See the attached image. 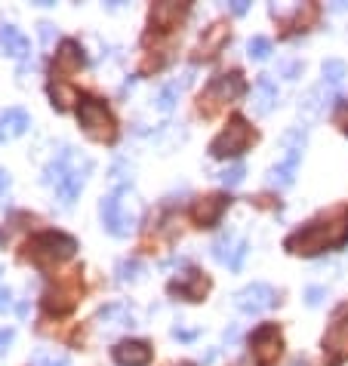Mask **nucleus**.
Masks as SVG:
<instances>
[{
  "label": "nucleus",
  "mask_w": 348,
  "mask_h": 366,
  "mask_svg": "<svg viewBox=\"0 0 348 366\" xmlns=\"http://www.w3.org/2000/svg\"><path fill=\"white\" fill-rule=\"evenodd\" d=\"M348 244V216L342 222H312L305 228H299L296 234L287 237V246L290 253L296 255H314V253H323L330 246H342Z\"/></svg>",
  "instance_id": "obj_1"
},
{
  "label": "nucleus",
  "mask_w": 348,
  "mask_h": 366,
  "mask_svg": "<svg viewBox=\"0 0 348 366\" xmlns=\"http://www.w3.org/2000/svg\"><path fill=\"white\" fill-rule=\"evenodd\" d=\"M77 123L96 142H114L118 139V120H114V114L108 111V105L102 99L87 96V92H81V99H77Z\"/></svg>",
  "instance_id": "obj_2"
},
{
  "label": "nucleus",
  "mask_w": 348,
  "mask_h": 366,
  "mask_svg": "<svg viewBox=\"0 0 348 366\" xmlns=\"http://www.w3.org/2000/svg\"><path fill=\"white\" fill-rule=\"evenodd\" d=\"M28 259L41 268H50V265H62L68 262L77 253V240L71 234H62V231H41L25 244Z\"/></svg>",
  "instance_id": "obj_3"
},
{
  "label": "nucleus",
  "mask_w": 348,
  "mask_h": 366,
  "mask_svg": "<svg viewBox=\"0 0 348 366\" xmlns=\"http://www.w3.org/2000/svg\"><path fill=\"white\" fill-rule=\"evenodd\" d=\"M250 142H256V132H253V127L241 114H235V118L228 120V127L210 142V157H216V160L237 157V154H244L246 148H250Z\"/></svg>",
  "instance_id": "obj_4"
},
{
  "label": "nucleus",
  "mask_w": 348,
  "mask_h": 366,
  "mask_svg": "<svg viewBox=\"0 0 348 366\" xmlns=\"http://www.w3.org/2000/svg\"><path fill=\"white\" fill-rule=\"evenodd\" d=\"M99 216H102V228L111 237H127L136 225V209L127 206V200H123L120 191L99 200Z\"/></svg>",
  "instance_id": "obj_5"
},
{
  "label": "nucleus",
  "mask_w": 348,
  "mask_h": 366,
  "mask_svg": "<svg viewBox=\"0 0 348 366\" xmlns=\"http://www.w3.org/2000/svg\"><path fill=\"white\" fill-rule=\"evenodd\" d=\"M323 354L330 357L333 366H339L348 357V305L336 308L333 323H330L327 336H323Z\"/></svg>",
  "instance_id": "obj_6"
},
{
  "label": "nucleus",
  "mask_w": 348,
  "mask_h": 366,
  "mask_svg": "<svg viewBox=\"0 0 348 366\" xmlns=\"http://www.w3.org/2000/svg\"><path fill=\"white\" fill-rule=\"evenodd\" d=\"M246 92V83H244V74L241 71H228V74H219L210 87L204 90L200 96V105H222V102H235Z\"/></svg>",
  "instance_id": "obj_7"
},
{
  "label": "nucleus",
  "mask_w": 348,
  "mask_h": 366,
  "mask_svg": "<svg viewBox=\"0 0 348 366\" xmlns=\"http://www.w3.org/2000/svg\"><path fill=\"white\" fill-rule=\"evenodd\" d=\"M90 169H92L90 157H81V154L74 151V157H71V167H68L65 178H62V182L56 185V197L62 200V206H71L74 200H77V194L83 191V182H87Z\"/></svg>",
  "instance_id": "obj_8"
},
{
  "label": "nucleus",
  "mask_w": 348,
  "mask_h": 366,
  "mask_svg": "<svg viewBox=\"0 0 348 366\" xmlns=\"http://www.w3.org/2000/svg\"><path fill=\"white\" fill-rule=\"evenodd\" d=\"M281 348H284V339H281V330H277L274 323H262L250 336V351L262 366L274 363L277 357H281Z\"/></svg>",
  "instance_id": "obj_9"
},
{
  "label": "nucleus",
  "mask_w": 348,
  "mask_h": 366,
  "mask_svg": "<svg viewBox=\"0 0 348 366\" xmlns=\"http://www.w3.org/2000/svg\"><path fill=\"white\" fill-rule=\"evenodd\" d=\"M81 293H83L81 277H71L68 283H56L53 290L43 293V308H46V314H68V311L77 305Z\"/></svg>",
  "instance_id": "obj_10"
},
{
  "label": "nucleus",
  "mask_w": 348,
  "mask_h": 366,
  "mask_svg": "<svg viewBox=\"0 0 348 366\" xmlns=\"http://www.w3.org/2000/svg\"><path fill=\"white\" fill-rule=\"evenodd\" d=\"M235 305L244 314H262V311L277 305V293L268 283H250L241 293H235Z\"/></svg>",
  "instance_id": "obj_11"
},
{
  "label": "nucleus",
  "mask_w": 348,
  "mask_h": 366,
  "mask_svg": "<svg viewBox=\"0 0 348 366\" xmlns=\"http://www.w3.org/2000/svg\"><path fill=\"white\" fill-rule=\"evenodd\" d=\"M167 290H169V295H179L185 302H200L207 295V290H210V280L200 274L197 268H185L176 280H169Z\"/></svg>",
  "instance_id": "obj_12"
},
{
  "label": "nucleus",
  "mask_w": 348,
  "mask_h": 366,
  "mask_svg": "<svg viewBox=\"0 0 348 366\" xmlns=\"http://www.w3.org/2000/svg\"><path fill=\"white\" fill-rule=\"evenodd\" d=\"M210 249H213V259H216V262H222V265H228L231 271H237L250 246H246V240H237L235 234H231V231H222V234L213 240Z\"/></svg>",
  "instance_id": "obj_13"
},
{
  "label": "nucleus",
  "mask_w": 348,
  "mask_h": 366,
  "mask_svg": "<svg viewBox=\"0 0 348 366\" xmlns=\"http://www.w3.org/2000/svg\"><path fill=\"white\" fill-rule=\"evenodd\" d=\"M87 65V56H83V46L77 41H62L59 52H56V62H53V77L62 80L65 74H74Z\"/></svg>",
  "instance_id": "obj_14"
},
{
  "label": "nucleus",
  "mask_w": 348,
  "mask_h": 366,
  "mask_svg": "<svg viewBox=\"0 0 348 366\" xmlns=\"http://www.w3.org/2000/svg\"><path fill=\"white\" fill-rule=\"evenodd\" d=\"M111 357L118 366H148L151 363V345L139 339H123L111 348Z\"/></svg>",
  "instance_id": "obj_15"
},
{
  "label": "nucleus",
  "mask_w": 348,
  "mask_h": 366,
  "mask_svg": "<svg viewBox=\"0 0 348 366\" xmlns=\"http://www.w3.org/2000/svg\"><path fill=\"white\" fill-rule=\"evenodd\" d=\"M188 15V3H176V0H164V3H154L151 15H148V25L151 31H169L176 28L179 22Z\"/></svg>",
  "instance_id": "obj_16"
},
{
  "label": "nucleus",
  "mask_w": 348,
  "mask_h": 366,
  "mask_svg": "<svg viewBox=\"0 0 348 366\" xmlns=\"http://www.w3.org/2000/svg\"><path fill=\"white\" fill-rule=\"evenodd\" d=\"M299 160H302V148H287V157H284L277 167L268 169V176H265V182L272 185V188H290L293 185V178H296V167H299Z\"/></svg>",
  "instance_id": "obj_17"
},
{
  "label": "nucleus",
  "mask_w": 348,
  "mask_h": 366,
  "mask_svg": "<svg viewBox=\"0 0 348 366\" xmlns=\"http://www.w3.org/2000/svg\"><path fill=\"white\" fill-rule=\"evenodd\" d=\"M231 200L225 197V194H210V197H200L195 209H191V216H195V222L200 225V228H210V225H216L222 219V213L228 209Z\"/></svg>",
  "instance_id": "obj_18"
},
{
  "label": "nucleus",
  "mask_w": 348,
  "mask_h": 366,
  "mask_svg": "<svg viewBox=\"0 0 348 366\" xmlns=\"http://www.w3.org/2000/svg\"><path fill=\"white\" fill-rule=\"evenodd\" d=\"M28 127H31V118L25 108H6V111H0V142L25 136Z\"/></svg>",
  "instance_id": "obj_19"
},
{
  "label": "nucleus",
  "mask_w": 348,
  "mask_h": 366,
  "mask_svg": "<svg viewBox=\"0 0 348 366\" xmlns=\"http://www.w3.org/2000/svg\"><path fill=\"white\" fill-rule=\"evenodd\" d=\"M0 46H4L6 56H13V59H25L28 52H31L28 37L22 34L15 25H4V28H0Z\"/></svg>",
  "instance_id": "obj_20"
},
{
  "label": "nucleus",
  "mask_w": 348,
  "mask_h": 366,
  "mask_svg": "<svg viewBox=\"0 0 348 366\" xmlns=\"http://www.w3.org/2000/svg\"><path fill=\"white\" fill-rule=\"evenodd\" d=\"M277 105V83L268 74H262L256 80V92H253V108L256 114H268Z\"/></svg>",
  "instance_id": "obj_21"
},
{
  "label": "nucleus",
  "mask_w": 348,
  "mask_h": 366,
  "mask_svg": "<svg viewBox=\"0 0 348 366\" xmlns=\"http://www.w3.org/2000/svg\"><path fill=\"white\" fill-rule=\"evenodd\" d=\"M96 323H108V326H133V311H130L127 302H114V305H105L96 314Z\"/></svg>",
  "instance_id": "obj_22"
},
{
  "label": "nucleus",
  "mask_w": 348,
  "mask_h": 366,
  "mask_svg": "<svg viewBox=\"0 0 348 366\" xmlns=\"http://www.w3.org/2000/svg\"><path fill=\"white\" fill-rule=\"evenodd\" d=\"M225 41H228V28H225V25H213L204 37H200V46H197L200 56H216Z\"/></svg>",
  "instance_id": "obj_23"
},
{
  "label": "nucleus",
  "mask_w": 348,
  "mask_h": 366,
  "mask_svg": "<svg viewBox=\"0 0 348 366\" xmlns=\"http://www.w3.org/2000/svg\"><path fill=\"white\" fill-rule=\"evenodd\" d=\"M50 99H53V105H56L59 111H65V108L71 105V102H77L81 96H77V92H74L71 87H68V83L53 80V83H50Z\"/></svg>",
  "instance_id": "obj_24"
},
{
  "label": "nucleus",
  "mask_w": 348,
  "mask_h": 366,
  "mask_svg": "<svg viewBox=\"0 0 348 366\" xmlns=\"http://www.w3.org/2000/svg\"><path fill=\"white\" fill-rule=\"evenodd\" d=\"M345 62L342 59H327L323 62V83H330V87H336V83L345 80Z\"/></svg>",
  "instance_id": "obj_25"
},
{
  "label": "nucleus",
  "mask_w": 348,
  "mask_h": 366,
  "mask_svg": "<svg viewBox=\"0 0 348 366\" xmlns=\"http://www.w3.org/2000/svg\"><path fill=\"white\" fill-rule=\"evenodd\" d=\"M179 92H182V87H179V83H167V87L164 90H160V96H158V108H160V111H173V105L176 102H179Z\"/></svg>",
  "instance_id": "obj_26"
},
{
  "label": "nucleus",
  "mask_w": 348,
  "mask_h": 366,
  "mask_svg": "<svg viewBox=\"0 0 348 366\" xmlns=\"http://www.w3.org/2000/svg\"><path fill=\"white\" fill-rule=\"evenodd\" d=\"M246 50H250V59H256V62H265L268 56H272V41L268 37H250V43H246Z\"/></svg>",
  "instance_id": "obj_27"
},
{
  "label": "nucleus",
  "mask_w": 348,
  "mask_h": 366,
  "mask_svg": "<svg viewBox=\"0 0 348 366\" xmlns=\"http://www.w3.org/2000/svg\"><path fill=\"white\" fill-rule=\"evenodd\" d=\"M244 176H246L244 163H231L228 169H222V173H219V182L225 185V188H237V185L244 182Z\"/></svg>",
  "instance_id": "obj_28"
},
{
  "label": "nucleus",
  "mask_w": 348,
  "mask_h": 366,
  "mask_svg": "<svg viewBox=\"0 0 348 366\" xmlns=\"http://www.w3.org/2000/svg\"><path fill=\"white\" fill-rule=\"evenodd\" d=\"M321 108H323V102H321V90H312V92H308V96L302 99L299 111L308 114V118H318V114H321Z\"/></svg>",
  "instance_id": "obj_29"
},
{
  "label": "nucleus",
  "mask_w": 348,
  "mask_h": 366,
  "mask_svg": "<svg viewBox=\"0 0 348 366\" xmlns=\"http://www.w3.org/2000/svg\"><path fill=\"white\" fill-rule=\"evenodd\" d=\"M139 271H142V265H139L136 259H123V262L118 265V280H120V283H127V280H136Z\"/></svg>",
  "instance_id": "obj_30"
},
{
  "label": "nucleus",
  "mask_w": 348,
  "mask_h": 366,
  "mask_svg": "<svg viewBox=\"0 0 348 366\" xmlns=\"http://www.w3.org/2000/svg\"><path fill=\"white\" fill-rule=\"evenodd\" d=\"M281 74L287 77V80H296V77L302 74V62H284V65H281Z\"/></svg>",
  "instance_id": "obj_31"
},
{
  "label": "nucleus",
  "mask_w": 348,
  "mask_h": 366,
  "mask_svg": "<svg viewBox=\"0 0 348 366\" xmlns=\"http://www.w3.org/2000/svg\"><path fill=\"white\" fill-rule=\"evenodd\" d=\"M323 295H327V290H323V286H312V290L305 293V302H308L312 308H318L321 302H323Z\"/></svg>",
  "instance_id": "obj_32"
},
{
  "label": "nucleus",
  "mask_w": 348,
  "mask_h": 366,
  "mask_svg": "<svg viewBox=\"0 0 348 366\" xmlns=\"http://www.w3.org/2000/svg\"><path fill=\"white\" fill-rule=\"evenodd\" d=\"M13 339H15V332H13V330H0V354H4L6 348L13 345Z\"/></svg>",
  "instance_id": "obj_33"
},
{
  "label": "nucleus",
  "mask_w": 348,
  "mask_h": 366,
  "mask_svg": "<svg viewBox=\"0 0 348 366\" xmlns=\"http://www.w3.org/2000/svg\"><path fill=\"white\" fill-rule=\"evenodd\" d=\"M37 28H41V41H43V46H50V43H53V25H50V22H41Z\"/></svg>",
  "instance_id": "obj_34"
},
{
  "label": "nucleus",
  "mask_w": 348,
  "mask_h": 366,
  "mask_svg": "<svg viewBox=\"0 0 348 366\" xmlns=\"http://www.w3.org/2000/svg\"><path fill=\"white\" fill-rule=\"evenodd\" d=\"M336 123H339V127H345V129H348V102H342V105L336 108Z\"/></svg>",
  "instance_id": "obj_35"
},
{
  "label": "nucleus",
  "mask_w": 348,
  "mask_h": 366,
  "mask_svg": "<svg viewBox=\"0 0 348 366\" xmlns=\"http://www.w3.org/2000/svg\"><path fill=\"white\" fill-rule=\"evenodd\" d=\"M41 366H68V357L59 354V357H43Z\"/></svg>",
  "instance_id": "obj_36"
},
{
  "label": "nucleus",
  "mask_w": 348,
  "mask_h": 366,
  "mask_svg": "<svg viewBox=\"0 0 348 366\" xmlns=\"http://www.w3.org/2000/svg\"><path fill=\"white\" fill-rule=\"evenodd\" d=\"M6 308H13V293L4 286V290H0V311H6Z\"/></svg>",
  "instance_id": "obj_37"
},
{
  "label": "nucleus",
  "mask_w": 348,
  "mask_h": 366,
  "mask_svg": "<svg viewBox=\"0 0 348 366\" xmlns=\"http://www.w3.org/2000/svg\"><path fill=\"white\" fill-rule=\"evenodd\" d=\"M173 336H176V339H182V342H191V339L197 336V332H195V330H179V326H176Z\"/></svg>",
  "instance_id": "obj_38"
},
{
  "label": "nucleus",
  "mask_w": 348,
  "mask_h": 366,
  "mask_svg": "<svg viewBox=\"0 0 348 366\" xmlns=\"http://www.w3.org/2000/svg\"><path fill=\"white\" fill-rule=\"evenodd\" d=\"M246 10H250V3H246V0H235V3H231V13H235V15H244Z\"/></svg>",
  "instance_id": "obj_39"
},
{
  "label": "nucleus",
  "mask_w": 348,
  "mask_h": 366,
  "mask_svg": "<svg viewBox=\"0 0 348 366\" xmlns=\"http://www.w3.org/2000/svg\"><path fill=\"white\" fill-rule=\"evenodd\" d=\"M6 188H10V173H6V169H0V194H4Z\"/></svg>",
  "instance_id": "obj_40"
},
{
  "label": "nucleus",
  "mask_w": 348,
  "mask_h": 366,
  "mask_svg": "<svg viewBox=\"0 0 348 366\" xmlns=\"http://www.w3.org/2000/svg\"><path fill=\"white\" fill-rule=\"evenodd\" d=\"M182 366H191V363H182Z\"/></svg>",
  "instance_id": "obj_41"
},
{
  "label": "nucleus",
  "mask_w": 348,
  "mask_h": 366,
  "mask_svg": "<svg viewBox=\"0 0 348 366\" xmlns=\"http://www.w3.org/2000/svg\"><path fill=\"white\" fill-rule=\"evenodd\" d=\"M0 274H4V268H0Z\"/></svg>",
  "instance_id": "obj_42"
}]
</instances>
